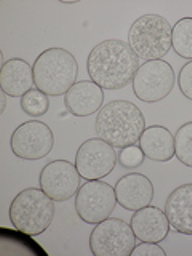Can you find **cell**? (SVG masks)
<instances>
[{
  "label": "cell",
  "instance_id": "6da1fadb",
  "mask_svg": "<svg viewBox=\"0 0 192 256\" xmlns=\"http://www.w3.org/2000/svg\"><path fill=\"white\" fill-rule=\"evenodd\" d=\"M140 58L128 42L118 38L104 40L88 54L86 72L90 80L100 85L102 90L117 92L133 84V78L140 69Z\"/></svg>",
  "mask_w": 192,
  "mask_h": 256
},
{
  "label": "cell",
  "instance_id": "7a4b0ae2",
  "mask_svg": "<svg viewBox=\"0 0 192 256\" xmlns=\"http://www.w3.org/2000/svg\"><path fill=\"white\" fill-rule=\"evenodd\" d=\"M144 130V114L130 101H110L104 104L96 116L94 132L98 138L109 142L116 149L134 146L136 142H140Z\"/></svg>",
  "mask_w": 192,
  "mask_h": 256
},
{
  "label": "cell",
  "instance_id": "3957f363",
  "mask_svg": "<svg viewBox=\"0 0 192 256\" xmlns=\"http://www.w3.org/2000/svg\"><path fill=\"white\" fill-rule=\"evenodd\" d=\"M32 69L36 88L48 96L66 94L77 84V60L64 48H48L38 54Z\"/></svg>",
  "mask_w": 192,
  "mask_h": 256
},
{
  "label": "cell",
  "instance_id": "277c9868",
  "mask_svg": "<svg viewBox=\"0 0 192 256\" xmlns=\"http://www.w3.org/2000/svg\"><path fill=\"white\" fill-rule=\"evenodd\" d=\"M54 218V200L38 188H28L13 198L10 221L21 232L36 237L52 226Z\"/></svg>",
  "mask_w": 192,
  "mask_h": 256
},
{
  "label": "cell",
  "instance_id": "5b68a950",
  "mask_svg": "<svg viewBox=\"0 0 192 256\" xmlns=\"http://www.w3.org/2000/svg\"><path fill=\"white\" fill-rule=\"evenodd\" d=\"M173 26L160 14H144L138 18L128 32V45L140 60H164L173 48Z\"/></svg>",
  "mask_w": 192,
  "mask_h": 256
},
{
  "label": "cell",
  "instance_id": "8992f818",
  "mask_svg": "<svg viewBox=\"0 0 192 256\" xmlns=\"http://www.w3.org/2000/svg\"><path fill=\"white\" fill-rule=\"evenodd\" d=\"M116 205H118L116 188L101 180L86 181L84 186H80L76 196V212L78 218L94 226L110 218Z\"/></svg>",
  "mask_w": 192,
  "mask_h": 256
},
{
  "label": "cell",
  "instance_id": "52a82bcc",
  "mask_svg": "<svg viewBox=\"0 0 192 256\" xmlns=\"http://www.w3.org/2000/svg\"><path fill=\"white\" fill-rule=\"evenodd\" d=\"M136 240L130 224L118 218H108L93 229L90 250L94 256H132Z\"/></svg>",
  "mask_w": 192,
  "mask_h": 256
},
{
  "label": "cell",
  "instance_id": "ba28073f",
  "mask_svg": "<svg viewBox=\"0 0 192 256\" xmlns=\"http://www.w3.org/2000/svg\"><path fill=\"white\" fill-rule=\"evenodd\" d=\"M174 82V70L166 61H146L133 78V92L140 101L152 104L165 100L172 93Z\"/></svg>",
  "mask_w": 192,
  "mask_h": 256
},
{
  "label": "cell",
  "instance_id": "9c48e42d",
  "mask_svg": "<svg viewBox=\"0 0 192 256\" xmlns=\"http://www.w3.org/2000/svg\"><path fill=\"white\" fill-rule=\"evenodd\" d=\"M118 162V154L116 148L101 138H92L78 148L76 154V166L86 181L104 180L114 172Z\"/></svg>",
  "mask_w": 192,
  "mask_h": 256
},
{
  "label": "cell",
  "instance_id": "30bf717a",
  "mask_svg": "<svg viewBox=\"0 0 192 256\" xmlns=\"http://www.w3.org/2000/svg\"><path fill=\"white\" fill-rule=\"evenodd\" d=\"M10 146L13 154L22 160L45 158L54 148L53 130L38 120L21 124L14 130Z\"/></svg>",
  "mask_w": 192,
  "mask_h": 256
},
{
  "label": "cell",
  "instance_id": "8fae6325",
  "mask_svg": "<svg viewBox=\"0 0 192 256\" xmlns=\"http://www.w3.org/2000/svg\"><path fill=\"white\" fill-rule=\"evenodd\" d=\"M80 173L76 164L68 160H54L44 166L40 173V189L46 192L54 202H66L77 196L80 189Z\"/></svg>",
  "mask_w": 192,
  "mask_h": 256
},
{
  "label": "cell",
  "instance_id": "7c38bea8",
  "mask_svg": "<svg viewBox=\"0 0 192 256\" xmlns=\"http://www.w3.org/2000/svg\"><path fill=\"white\" fill-rule=\"evenodd\" d=\"M154 186L149 178L140 173L126 174L116 184V196L118 205L128 212H138L146 208L154 200Z\"/></svg>",
  "mask_w": 192,
  "mask_h": 256
},
{
  "label": "cell",
  "instance_id": "4fadbf2b",
  "mask_svg": "<svg viewBox=\"0 0 192 256\" xmlns=\"http://www.w3.org/2000/svg\"><path fill=\"white\" fill-rule=\"evenodd\" d=\"M130 226L134 236L141 242L160 244L170 234V221L166 218V213L157 206H146L134 212L132 216Z\"/></svg>",
  "mask_w": 192,
  "mask_h": 256
},
{
  "label": "cell",
  "instance_id": "5bb4252c",
  "mask_svg": "<svg viewBox=\"0 0 192 256\" xmlns=\"http://www.w3.org/2000/svg\"><path fill=\"white\" fill-rule=\"evenodd\" d=\"M66 109L76 117H88L100 112L104 102V90L93 80H80L64 96Z\"/></svg>",
  "mask_w": 192,
  "mask_h": 256
},
{
  "label": "cell",
  "instance_id": "9a60e30c",
  "mask_svg": "<svg viewBox=\"0 0 192 256\" xmlns=\"http://www.w3.org/2000/svg\"><path fill=\"white\" fill-rule=\"evenodd\" d=\"M36 85L34 69L28 61L13 58L0 69V90L12 98H22Z\"/></svg>",
  "mask_w": 192,
  "mask_h": 256
},
{
  "label": "cell",
  "instance_id": "2e32d148",
  "mask_svg": "<svg viewBox=\"0 0 192 256\" xmlns=\"http://www.w3.org/2000/svg\"><path fill=\"white\" fill-rule=\"evenodd\" d=\"M165 213L176 232L192 236V182L176 188L168 196Z\"/></svg>",
  "mask_w": 192,
  "mask_h": 256
},
{
  "label": "cell",
  "instance_id": "e0dca14e",
  "mask_svg": "<svg viewBox=\"0 0 192 256\" xmlns=\"http://www.w3.org/2000/svg\"><path fill=\"white\" fill-rule=\"evenodd\" d=\"M140 148L144 156L154 162H170L176 157L174 136L162 125H152L146 128L140 140Z\"/></svg>",
  "mask_w": 192,
  "mask_h": 256
},
{
  "label": "cell",
  "instance_id": "ac0fdd59",
  "mask_svg": "<svg viewBox=\"0 0 192 256\" xmlns=\"http://www.w3.org/2000/svg\"><path fill=\"white\" fill-rule=\"evenodd\" d=\"M0 254H28V256H45V250L32 240V236L21 230L0 229Z\"/></svg>",
  "mask_w": 192,
  "mask_h": 256
},
{
  "label": "cell",
  "instance_id": "d6986e66",
  "mask_svg": "<svg viewBox=\"0 0 192 256\" xmlns=\"http://www.w3.org/2000/svg\"><path fill=\"white\" fill-rule=\"evenodd\" d=\"M172 42L176 54L192 61V18H182L174 24Z\"/></svg>",
  "mask_w": 192,
  "mask_h": 256
},
{
  "label": "cell",
  "instance_id": "ffe728a7",
  "mask_svg": "<svg viewBox=\"0 0 192 256\" xmlns=\"http://www.w3.org/2000/svg\"><path fill=\"white\" fill-rule=\"evenodd\" d=\"M21 109L30 117H42L50 109V100L48 94L40 92L38 88H32L30 92L21 98Z\"/></svg>",
  "mask_w": 192,
  "mask_h": 256
},
{
  "label": "cell",
  "instance_id": "44dd1931",
  "mask_svg": "<svg viewBox=\"0 0 192 256\" xmlns=\"http://www.w3.org/2000/svg\"><path fill=\"white\" fill-rule=\"evenodd\" d=\"M174 149L180 162L192 168V122L178 128L174 134Z\"/></svg>",
  "mask_w": 192,
  "mask_h": 256
},
{
  "label": "cell",
  "instance_id": "7402d4cb",
  "mask_svg": "<svg viewBox=\"0 0 192 256\" xmlns=\"http://www.w3.org/2000/svg\"><path fill=\"white\" fill-rule=\"evenodd\" d=\"M144 158V152L140 146H128V148H124L120 149L118 152V164L122 165L124 168H138L142 165Z\"/></svg>",
  "mask_w": 192,
  "mask_h": 256
},
{
  "label": "cell",
  "instance_id": "603a6c76",
  "mask_svg": "<svg viewBox=\"0 0 192 256\" xmlns=\"http://www.w3.org/2000/svg\"><path fill=\"white\" fill-rule=\"evenodd\" d=\"M178 84H180L181 93L186 96L188 100L192 101V61L184 64V68L180 70Z\"/></svg>",
  "mask_w": 192,
  "mask_h": 256
},
{
  "label": "cell",
  "instance_id": "cb8c5ba5",
  "mask_svg": "<svg viewBox=\"0 0 192 256\" xmlns=\"http://www.w3.org/2000/svg\"><path fill=\"white\" fill-rule=\"evenodd\" d=\"M132 256H165V250L160 248L157 244L142 242L134 246V250L132 252Z\"/></svg>",
  "mask_w": 192,
  "mask_h": 256
},
{
  "label": "cell",
  "instance_id": "d4e9b609",
  "mask_svg": "<svg viewBox=\"0 0 192 256\" xmlns=\"http://www.w3.org/2000/svg\"><path fill=\"white\" fill-rule=\"evenodd\" d=\"M6 93H4V92H0V102H2V109H0V112H5V108H6Z\"/></svg>",
  "mask_w": 192,
  "mask_h": 256
}]
</instances>
